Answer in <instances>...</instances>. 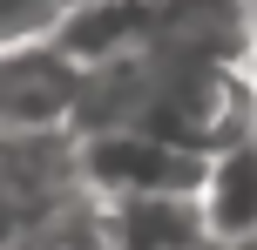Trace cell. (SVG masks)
Returning a JSON list of instances; mask_svg holds the SVG:
<instances>
[{
	"label": "cell",
	"instance_id": "1",
	"mask_svg": "<svg viewBox=\"0 0 257 250\" xmlns=\"http://www.w3.org/2000/svg\"><path fill=\"white\" fill-rule=\"evenodd\" d=\"M81 149V189L102 203L122 196H196L203 183V156L176 142H156V135L136 129H108V135H75Z\"/></svg>",
	"mask_w": 257,
	"mask_h": 250
},
{
	"label": "cell",
	"instance_id": "5",
	"mask_svg": "<svg viewBox=\"0 0 257 250\" xmlns=\"http://www.w3.org/2000/svg\"><path fill=\"white\" fill-rule=\"evenodd\" d=\"M210 250H257V237H230V243H210Z\"/></svg>",
	"mask_w": 257,
	"mask_h": 250
},
{
	"label": "cell",
	"instance_id": "3",
	"mask_svg": "<svg viewBox=\"0 0 257 250\" xmlns=\"http://www.w3.org/2000/svg\"><path fill=\"white\" fill-rule=\"evenodd\" d=\"M196 210H203L210 243L257 237V115L237 135H223L203 156V183H196Z\"/></svg>",
	"mask_w": 257,
	"mask_h": 250
},
{
	"label": "cell",
	"instance_id": "4",
	"mask_svg": "<svg viewBox=\"0 0 257 250\" xmlns=\"http://www.w3.org/2000/svg\"><path fill=\"white\" fill-rule=\"evenodd\" d=\"M108 250H210L196 196H122L102 203Z\"/></svg>",
	"mask_w": 257,
	"mask_h": 250
},
{
	"label": "cell",
	"instance_id": "2",
	"mask_svg": "<svg viewBox=\"0 0 257 250\" xmlns=\"http://www.w3.org/2000/svg\"><path fill=\"white\" fill-rule=\"evenodd\" d=\"M75 102H81V68L54 48V34L0 41V135L68 129Z\"/></svg>",
	"mask_w": 257,
	"mask_h": 250
}]
</instances>
